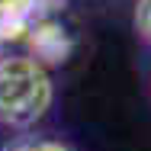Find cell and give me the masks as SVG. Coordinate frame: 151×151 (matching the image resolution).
Segmentation results:
<instances>
[{"label": "cell", "instance_id": "obj_5", "mask_svg": "<svg viewBox=\"0 0 151 151\" xmlns=\"http://www.w3.org/2000/svg\"><path fill=\"white\" fill-rule=\"evenodd\" d=\"M135 26L151 42V0H138L135 3Z\"/></svg>", "mask_w": 151, "mask_h": 151}, {"label": "cell", "instance_id": "obj_2", "mask_svg": "<svg viewBox=\"0 0 151 151\" xmlns=\"http://www.w3.org/2000/svg\"><path fill=\"white\" fill-rule=\"evenodd\" d=\"M23 45L29 48V58L48 71L52 64H64L71 58L74 35L68 32V26L61 23L58 16H42V19H35V26L29 29Z\"/></svg>", "mask_w": 151, "mask_h": 151}, {"label": "cell", "instance_id": "obj_6", "mask_svg": "<svg viewBox=\"0 0 151 151\" xmlns=\"http://www.w3.org/2000/svg\"><path fill=\"white\" fill-rule=\"evenodd\" d=\"M0 3H3V0H0Z\"/></svg>", "mask_w": 151, "mask_h": 151}, {"label": "cell", "instance_id": "obj_4", "mask_svg": "<svg viewBox=\"0 0 151 151\" xmlns=\"http://www.w3.org/2000/svg\"><path fill=\"white\" fill-rule=\"evenodd\" d=\"M10 151H71L68 145H61L55 138H26L19 145H13Z\"/></svg>", "mask_w": 151, "mask_h": 151}, {"label": "cell", "instance_id": "obj_1", "mask_svg": "<svg viewBox=\"0 0 151 151\" xmlns=\"http://www.w3.org/2000/svg\"><path fill=\"white\" fill-rule=\"evenodd\" d=\"M52 106V77L29 55L0 58V125L29 129Z\"/></svg>", "mask_w": 151, "mask_h": 151}, {"label": "cell", "instance_id": "obj_3", "mask_svg": "<svg viewBox=\"0 0 151 151\" xmlns=\"http://www.w3.org/2000/svg\"><path fill=\"white\" fill-rule=\"evenodd\" d=\"M35 19H42L35 0H3L0 3V45L26 42Z\"/></svg>", "mask_w": 151, "mask_h": 151}]
</instances>
